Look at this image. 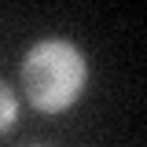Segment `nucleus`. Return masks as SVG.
I'll return each mask as SVG.
<instances>
[{"label": "nucleus", "instance_id": "obj_1", "mask_svg": "<svg viewBox=\"0 0 147 147\" xmlns=\"http://www.w3.org/2000/svg\"><path fill=\"white\" fill-rule=\"evenodd\" d=\"M18 85L33 110L63 114L81 99L88 85V59L70 37H44L22 55Z\"/></svg>", "mask_w": 147, "mask_h": 147}, {"label": "nucleus", "instance_id": "obj_2", "mask_svg": "<svg viewBox=\"0 0 147 147\" xmlns=\"http://www.w3.org/2000/svg\"><path fill=\"white\" fill-rule=\"evenodd\" d=\"M15 121H18V96L7 81H0V136L11 132Z\"/></svg>", "mask_w": 147, "mask_h": 147}, {"label": "nucleus", "instance_id": "obj_3", "mask_svg": "<svg viewBox=\"0 0 147 147\" xmlns=\"http://www.w3.org/2000/svg\"><path fill=\"white\" fill-rule=\"evenodd\" d=\"M30 147H48V144H30Z\"/></svg>", "mask_w": 147, "mask_h": 147}]
</instances>
